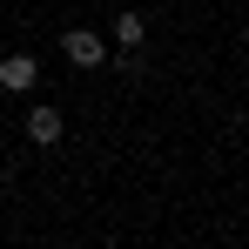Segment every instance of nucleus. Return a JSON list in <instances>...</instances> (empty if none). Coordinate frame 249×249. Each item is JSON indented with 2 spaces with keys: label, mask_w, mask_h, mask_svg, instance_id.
<instances>
[{
  "label": "nucleus",
  "mask_w": 249,
  "mask_h": 249,
  "mask_svg": "<svg viewBox=\"0 0 249 249\" xmlns=\"http://www.w3.org/2000/svg\"><path fill=\"white\" fill-rule=\"evenodd\" d=\"M68 61H74V68H101V61H108V41H101V34H88V27H68Z\"/></svg>",
  "instance_id": "obj_1"
},
{
  "label": "nucleus",
  "mask_w": 249,
  "mask_h": 249,
  "mask_svg": "<svg viewBox=\"0 0 249 249\" xmlns=\"http://www.w3.org/2000/svg\"><path fill=\"white\" fill-rule=\"evenodd\" d=\"M34 81H41V61H34V54H7V61H0V88H7V94H27Z\"/></svg>",
  "instance_id": "obj_2"
},
{
  "label": "nucleus",
  "mask_w": 249,
  "mask_h": 249,
  "mask_svg": "<svg viewBox=\"0 0 249 249\" xmlns=\"http://www.w3.org/2000/svg\"><path fill=\"white\" fill-rule=\"evenodd\" d=\"M61 135H68L61 108H27V142H34V148H54Z\"/></svg>",
  "instance_id": "obj_3"
},
{
  "label": "nucleus",
  "mask_w": 249,
  "mask_h": 249,
  "mask_svg": "<svg viewBox=\"0 0 249 249\" xmlns=\"http://www.w3.org/2000/svg\"><path fill=\"white\" fill-rule=\"evenodd\" d=\"M108 41H122V54H128V47H142V41H148V20L122 7V14H115V34H108Z\"/></svg>",
  "instance_id": "obj_4"
}]
</instances>
